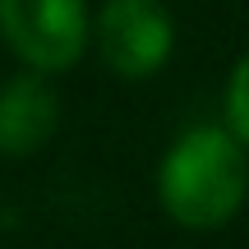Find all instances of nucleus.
Returning <instances> with one entry per match:
<instances>
[{
  "mask_svg": "<svg viewBox=\"0 0 249 249\" xmlns=\"http://www.w3.org/2000/svg\"><path fill=\"white\" fill-rule=\"evenodd\" d=\"M55 124H60V97L46 83V74L28 70L0 88V152L5 157H28L46 148Z\"/></svg>",
  "mask_w": 249,
  "mask_h": 249,
  "instance_id": "20e7f679",
  "label": "nucleus"
},
{
  "mask_svg": "<svg viewBox=\"0 0 249 249\" xmlns=\"http://www.w3.org/2000/svg\"><path fill=\"white\" fill-rule=\"evenodd\" d=\"M226 129L249 148V55L235 65L231 83H226Z\"/></svg>",
  "mask_w": 249,
  "mask_h": 249,
  "instance_id": "39448f33",
  "label": "nucleus"
},
{
  "mask_svg": "<svg viewBox=\"0 0 249 249\" xmlns=\"http://www.w3.org/2000/svg\"><path fill=\"white\" fill-rule=\"evenodd\" d=\"M97 51L124 79H148L176 51V18L161 0H107L97 14Z\"/></svg>",
  "mask_w": 249,
  "mask_h": 249,
  "instance_id": "7ed1b4c3",
  "label": "nucleus"
},
{
  "mask_svg": "<svg viewBox=\"0 0 249 249\" xmlns=\"http://www.w3.org/2000/svg\"><path fill=\"white\" fill-rule=\"evenodd\" d=\"M157 198L171 222L189 231L226 226L249 198V157L231 129L198 124L171 143L157 171Z\"/></svg>",
  "mask_w": 249,
  "mask_h": 249,
  "instance_id": "f257e3e1",
  "label": "nucleus"
},
{
  "mask_svg": "<svg viewBox=\"0 0 249 249\" xmlns=\"http://www.w3.org/2000/svg\"><path fill=\"white\" fill-rule=\"evenodd\" d=\"M88 33L92 23L83 0H0V37L37 74L79 65Z\"/></svg>",
  "mask_w": 249,
  "mask_h": 249,
  "instance_id": "f03ea898",
  "label": "nucleus"
}]
</instances>
